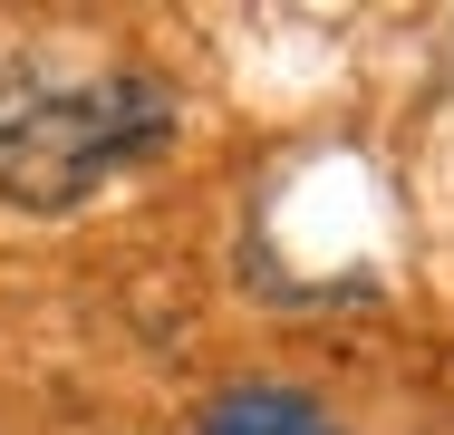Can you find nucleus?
Instances as JSON below:
<instances>
[{"label":"nucleus","mask_w":454,"mask_h":435,"mask_svg":"<svg viewBox=\"0 0 454 435\" xmlns=\"http://www.w3.org/2000/svg\"><path fill=\"white\" fill-rule=\"evenodd\" d=\"M193 435H339V416L309 397V387H280V377H242V387H223Z\"/></svg>","instance_id":"2"},{"label":"nucleus","mask_w":454,"mask_h":435,"mask_svg":"<svg viewBox=\"0 0 454 435\" xmlns=\"http://www.w3.org/2000/svg\"><path fill=\"white\" fill-rule=\"evenodd\" d=\"M175 87L155 68H10L0 78V194L20 213H68L106 174L165 155Z\"/></svg>","instance_id":"1"}]
</instances>
